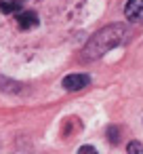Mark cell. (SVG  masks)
<instances>
[{
    "label": "cell",
    "mask_w": 143,
    "mask_h": 154,
    "mask_svg": "<svg viewBox=\"0 0 143 154\" xmlns=\"http://www.w3.org/2000/svg\"><path fill=\"white\" fill-rule=\"evenodd\" d=\"M15 17H17V26H19L21 30H34V28H38V23H40L38 13L32 11V9H25V7H23L19 13H15Z\"/></svg>",
    "instance_id": "obj_2"
},
{
    "label": "cell",
    "mask_w": 143,
    "mask_h": 154,
    "mask_svg": "<svg viewBox=\"0 0 143 154\" xmlns=\"http://www.w3.org/2000/svg\"><path fill=\"white\" fill-rule=\"evenodd\" d=\"M128 152H143V146L141 143H137V141H133V143H128V148H126Z\"/></svg>",
    "instance_id": "obj_5"
},
{
    "label": "cell",
    "mask_w": 143,
    "mask_h": 154,
    "mask_svg": "<svg viewBox=\"0 0 143 154\" xmlns=\"http://www.w3.org/2000/svg\"><path fill=\"white\" fill-rule=\"evenodd\" d=\"M91 85V78L86 74H70L63 78V89L65 91H80Z\"/></svg>",
    "instance_id": "obj_3"
},
{
    "label": "cell",
    "mask_w": 143,
    "mask_h": 154,
    "mask_svg": "<svg viewBox=\"0 0 143 154\" xmlns=\"http://www.w3.org/2000/svg\"><path fill=\"white\" fill-rule=\"evenodd\" d=\"M80 152H82V154H88V152H91V154H95V148H91V146H84V148H80Z\"/></svg>",
    "instance_id": "obj_7"
},
{
    "label": "cell",
    "mask_w": 143,
    "mask_h": 154,
    "mask_svg": "<svg viewBox=\"0 0 143 154\" xmlns=\"http://www.w3.org/2000/svg\"><path fill=\"white\" fill-rule=\"evenodd\" d=\"M128 34V28L124 23H112L103 30H99L82 49V61H95L99 57H103L105 53H109L112 49H116L118 45L124 42Z\"/></svg>",
    "instance_id": "obj_1"
},
{
    "label": "cell",
    "mask_w": 143,
    "mask_h": 154,
    "mask_svg": "<svg viewBox=\"0 0 143 154\" xmlns=\"http://www.w3.org/2000/svg\"><path fill=\"white\" fill-rule=\"evenodd\" d=\"M107 135H109L112 143H116V141H118V131H116L114 127H109V129H107Z\"/></svg>",
    "instance_id": "obj_6"
},
{
    "label": "cell",
    "mask_w": 143,
    "mask_h": 154,
    "mask_svg": "<svg viewBox=\"0 0 143 154\" xmlns=\"http://www.w3.org/2000/svg\"><path fill=\"white\" fill-rule=\"evenodd\" d=\"M124 13L130 21H143V0H128Z\"/></svg>",
    "instance_id": "obj_4"
}]
</instances>
